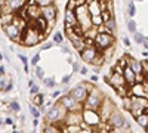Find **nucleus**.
<instances>
[{"label": "nucleus", "instance_id": "36", "mask_svg": "<svg viewBox=\"0 0 148 133\" xmlns=\"http://www.w3.org/2000/svg\"><path fill=\"white\" fill-rule=\"evenodd\" d=\"M6 77L5 76H2V78H0V90H2V93H5L6 92Z\"/></svg>", "mask_w": 148, "mask_h": 133}, {"label": "nucleus", "instance_id": "14", "mask_svg": "<svg viewBox=\"0 0 148 133\" xmlns=\"http://www.w3.org/2000/svg\"><path fill=\"white\" fill-rule=\"evenodd\" d=\"M56 15H58V9L56 6L51 5V6H46V8H42V16L47 21L49 27L51 25H55V21H56Z\"/></svg>", "mask_w": 148, "mask_h": 133}, {"label": "nucleus", "instance_id": "53", "mask_svg": "<svg viewBox=\"0 0 148 133\" xmlns=\"http://www.w3.org/2000/svg\"><path fill=\"white\" fill-rule=\"evenodd\" d=\"M34 84H36V83H34V80H28V87H33Z\"/></svg>", "mask_w": 148, "mask_h": 133}, {"label": "nucleus", "instance_id": "8", "mask_svg": "<svg viewBox=\"0 0 148 133\" xmlns=\"http://www.w3.org/2000/svg\"><path fill=\"white\" fill-rule=\"evenodd\" d=\"M117 110H116V105L111 102L108 98H105V101L102 102V105H101V108H99V115H101V120H102V123H108V120H110V117L113 115L114 113H116Z\"/></svg>", "mask_w": 148, "mask_h": 133}, {"label": "nucleus", "instance_id": "17", "mask_svg": "<svg viewBox=\"0 0 148 133\" xmlns=\"http://www.w3.org/2000/svg\"><path fill=\"white\" fill-rule=\"evenodd\" d=\"M30 0H8L6 5L10 8V10L14 12V14H19V12L27 6V3Z\"/></svg>", "mask_w": 148, "mask_h": 133}, {"label": "nucleus", "instance_id": "30", "mask_svg": "<svg viewBox=\"0 0 148 133\" xmlns=\"http://www.w3.org/2000/svg\"><path fill=\"white\" fill-rule=\"evenodd\" d=\"M43 83H45V86H46V87H51V89L56 86V81L53 80V77H45Z\"/></svg>", "mask_w": 148, "mask_h": 133}, {"label": "nucleus", "instance_id": "33", "mask_svg": "<svg viewBox=\"0 0 148 133\" xmlns=\"http://www.w3.org/2000/svg\"><path fill=\"white\" fill-rule=\"evenodd\" d=\"M127 30L130 33H136V22H135L133 19H129L127 21Z\"/></svg>", "mask_w": 148, "mask_h": 133}, {"label": "nucleus", "instance_id": "46", "mask_svg": "<svg viewBox=\"0 0 148 133\" xmlns=\"http://www.w3.org/2000/svg\"><path fill=\"white\" fill-rule=\"evenodd\" d=\"M123 43H125V46L126 47H129L132 43H130V40H129V37H123Z\"/></svg>", "mask_w": 148, "mask_h": 133}, {"label": "nucleus", "instance_id": "28", "mask_svg": "<svg viewBox=\"0 0 148 133\" xmlns=\"http://www.w3.org/2000/svg\"><path fill=\"white\" fill-rule=\"evenodd\" d=\"M92 24H93L95 27L102 25V24H104V18H102V15H95V16H92Z\"/></svg>", "mask_w": 148, "mask_h": 133}, {"label": "nucleus", "instance_id": "23", "mask_svg": "<svg viewBox=\"0 0 148 133\" xmlns=\"http://www.w3.org/2000/svg\"><path fill=\"white\" fill-rule=\"evenodd\" d=\"M28 110H30V113H31V115H33L34 118H40L42 111H40L39 106H36V105H33V104H28Z\"/></svg>", "mask_w": 148, "mask_h": 133}, {"label": "nucleus", "instance_id": "29", "mask_svg": "<svg viewBox=\"0 0 148 133\" xmlns=\"http://www.w3.org/2000/svg\"><path fill=\"white\" fill-rule=\"evenodd\" d=\"M133 40H135V43L136 44H144V42H145V37L141 34V33H133Z\"/></svg>", "mask_w": 148, "mask_h": 133}, {"label": "nucleus", "instance_id": "25", "mask_svg": "<svg viewBox=\"0 0 148 133\" xmlns=\"http://www.w3.org/2000/svg\"><path fill=\"white\" fill-rule=\"evenodd\" d=\"M79 6H80V5H79L77 0H68L67 5H65V9H68V10H76Z\"/></svg>", "mask_w": 148, "mask_h": 133}, {"label": "nucleus", "instance_id": "45", "mask_svg": "<svg viewBox=\"0 0 148 133\" xmlns=\"http://www.w3.org/2000/svg\"><path fill=\"white\" fill-rule=\"evenodd\" d=\"M5 124H8V126H14V120L9 118V117H6V120H5Z\"/></svg>", "mask_w": 148, "mask_h": 133}, {"label": "nucleus", "instance_id": "5", "mask_svg": "<svg viewBox=\"0 0 148 133\" xmlns=\"http://www.w3.org/2000/svg\"><path fill=\"white\" fill-rule=\"evenodd\" d=\"M68 93H70L77 102H82V104H83V102L86 101V98H88V95H89V83L80 81V83H77L73 89H70Z\"/></svg>", "mask_w": 148, "mask_h": 133}, {"label": "nucleus", "instance_id": "16", "mask_svg": "<svg viewBox=\"0 0 148 133\" xmlns=\"http://www.w3.org/2000/svg\"><path fill=\"white\" fill-rule=\"evenodd\" d=\"M64 25L65 27H77L79 25V19L76 15V10H68L65 9L64 14Z\"/></svg>", "mask_w": 148, "mask_h": 133}, {"label": "nucleus", "instance_id": "19", "mask_svg": "<svg viewBox=\"0 0 148 133\" xmlns=\"http://www.w3.org/2000/svg\"><path fill=\"white\" fill-rule=\"evenodd\" d=\"M123 76H125V80H126V84L127 86H133L135 83H136V74L132 71L130 67H127L125 70V72H123Z\"/></svg>", "mask_w": 148, "mask_h": 133}, {"label": "nucleus", "instance_id": "2", "mask_svg": "<svg viewBox=\"0 0 148 133\" xmlns=\"http://www.w3.org/2000/svg\"><path fill=\"white\" fill-rule=\"evenodd\" d=\"M105 101V96L104 93L98 89V87H93L89 95H88V98H86V101L83 102L84 105V110H92V111H99V108L102 105V102Z\"/></svg>", "mask_w": 148, "mask_h": 133}, {"label": "nucleus", "instance_id": "39", "mask_svg": "<svg viewBox=\"0 0 148 133\" xmlns=\"http://www.w3.org/2000/svg\"><path fill=\"white\" fill-rule=\"evenodd\" d=\"M39 61H40V55L37 53V55H34V56L31 58V65H33V67H36L37 64H39Z\"/></svg>", "mask_w": 148, "mask_h": 133}, {"label": "nucleus", "instance_id": "44", "mask_svg": "<svg viewBox=\"0 0 148 133\" xmlns=\"http://www.w3.org/2000/svg\"><path fill=\"white\" fill-rule=\"evenodd\" d=\"M61 52H62V53H67V55H70V47H67V46H61Z\"/></svg>", "mask_w": 148, "mask_h": 133}, {"label": "nucleus", "instance_id": "58", "mask_svg": "<svg viewBox=\"0 0 148 133\" xmlns=\"http://www.w3.org/2000/svg\"><path fill=\"white\" fill-rule=\"evenodd\" d=\"M147 77H148V76H147Z\"/></svg>", "mask_w": 148, "mask_h": 133}, {"label": "nucleus", "instance_id": "11", "mask_svg": "<svg viewBox=\"0 0 148 133\" xmlns=\"http://www.w3.org/2000/svg\"><path fill=\"white\" fill-rule=\"evenodd\" d=\"M101 52L98 50L96 46H90V47H84V49L80 52V58L82 61L88 62V64H93V61L98 58V55H99Z\"/></svg>", "mask_w": 148, "mask_h": 133}, {"label": "nucleus", "instance_id": "31", "mask_svg": "<svg viewBox=\"0 0 148 133\" xmlns=\"http://www.w3.org/2000/svg\"><path fill=\"white\" fill-rule=\"evenodd\" d=\"M36 77L39 78V80H45V71L39 65H36Z\"/></svg>", "mask_w": 148, "mask_h": 133}, {"label": "nucleus", "instance_id": "26", "mask_svg": "<svg viewBox=\"0 0 148 133\" xmlns=\"http://www.w3.org/2000/svg\"><path fill=\"white\" fill-rule=\"evenodd\" d=\"M34 3L39 8H46V6L53 5V0H34Z\"/></svg>", "mask_w": 148, "mask_h": 133}, {"label": "nucleus", "instance_id": "24", "mask_svg": "<svg viewBox=\"0 0 148 133\" xmlns=\"http://www.w3.org/2000/svg\"><path fill=\"white\" fill-rule=\"evenodd\" d=\"M105 25H107V28L110 30L111 34H114V33L117 31V22H116L114 18H111L110 21H107V22H105Z\"/></svg>", "mask_w": 148, "mask_h": 133}, {"label": "nucleus", "instance_id": "52", "mask_svg": "<svg viewBox=\"0 0 148 133\" xmlns=\"http://www.w3.org/2000/svg\"><path fill=\"white\" fill-rule=\"evenodd\" d=\"M33 126H34V127H37V126H39V118H34V121H33Z\"/></svg>", "mask_w": 148, "mask_h": 133}, {"label": "nucleus", "instance_id": "1", "mask_svg": "<svg viewBox=\"0 0 148 133\" xmlns=\"http://www.w3.org/2000/svg\"><path fill=\"white\" fill-rule=\"evenodd\" d=\"M68 111L61 105L59 102H56L55 105H52L47 110V113L45 114L46 117V124H58V123H64V120L67 117Z\"/></svg>", "mask_w": 148, "mask_h": 133}, {"label": "nucleus", "instance_id": "54", "mask_svg": "<svg viewBox=\"0 0 148 133\" xmlns=\"http://www.w3.org/2000/svg\"><path fill=\"white\" fill-rule=\"evenodd\" d=\"M99 71H101L99 68H93V72H95V74H99Z\"/></svg>", "mask_w": 148, "mask_h": 133}, {"label": "nucleus", "instance_id": "56", "mask_svg": "<svg viewBox=\"0 0 148 133\" xmlns=\"http://www.w3.org/2000/svg\"><path fill=\"white\" fill-rule=\"evenodd\" d=\"M14 133H22V132H16V130H14Z\"/></svg>", "mask_w": 148, "mask_h": 133}, {"label": "nucleus", "instance_id": "55", "mask_svg": "<svg viewBox=\"0 0 148 133\" xmlns=\"http://www.w3.org/2000/svg\"><path fill=\"white\" fill-rule=\"evenodd\" d=\"M142 55H144V56H148V50H144V52H142Z\"/></svg>", "mask_w": 148, "mask_h": 133}, {"label": "nucleus", "instance_id": "49", "mask_svg": "<svg viewBox=\"0 0 148 133\" xmlns=\"http://www.w3.org/2000/svg\"><path fill=\"white\" fill-rule=\"evenodd\" d=\"M90 81H92V83H96V81H98V74L90 76Z\"/></svg>", "mask_w": 148, "mask_h": 133}, {"label": "nucleus", "instance_id": "15", "mask_svg": "<svg viewBox=\"0 0 148 133\" xmlns=\"http://www.w3.org/2000/svg\"><path fill=\"white\" fill-rule=\"evenodd\" d=\"M105 81L108 84H111L114 89L121 87V86H126V80L123 74H119V72H111V77H105Z\"/></svg>", "mask_w": 148, "mask_h": 133}, {"label": "nucleus", "instance_id": "6", "mask_svg": "<svg viewBox=\"0 0 148 133\" xmlns=\"http://www.w3.org/2000/svg\"><path fill=\"white\" fill-rule=\"evenodd\" d=\"M116 43V37L114 34H102V33H98L96 39H95V46L98 47L99 52H104L110 47H113Z\"/></svg>", "mask_w": 148, "mask_h": 133}, {"label": "nucleus", "instance_id": "18", "mask_svg": "<svg viewBox=\"0 0 148 133\" xmlns=\"http://www.w3.org/2000/svg\"><path fill=\"white\" fill-rule=\"evenodd\" d=\"M129 67L132 68V71L135 74H144V67H142V61H138L133 56H129Z\"/></svg>", "mask_w": 148, "mask_h": 133}, {"label": "nucleus", "instance_id": "47", "mask_svg": "<svg viewBox=\"0 0 148 133\" xmlns=\"http://www.w3.org/2000/svg\"><path fill=\"white\" fill-rule=\"evenodd\" d=\"M12 89H14V83L9 81V83H8V86H6V92H10Z\"/></svg>", "mask_w": 148, "mask_h": 133}, {"label": "nucleus", "instance_id": "22", "mask_svg": "<svg viewBox=\"0 0 148 133\" xmlns=\"http://www.w3.org/2000/svg\"><path fill=\"white\" fill-rule=\"evenodd\" d=\"M15 15L16 14H5V15H2V27H5V25H8V24L14 22Z\"/></svg>", "mask_w": 148, "mask_h": 133}, {"label": "nucleus", "instance_id": "37", "mask_svg": "<svg viewBox=\"0 0 148 133\" xmlns=\"http://www.w3.org/2000/svg\"><path fill=\"white\" fill-rule=\"evenodd\" d=\"M39 93H40V87L37 86V84H34L33 87H30V95L34 96V95H39Z\"/></svg>", "mask_w": 148, "mask_h": 133}, {"label": "nucleus", "instance_id": "13", "mask_svg": "<svg viewBox=\"0 0 148 133\" xmlns=\"http://www.w3.org/2000/svg\"><path fill=\"white\" fill-rule=\"evenodd\" d=\"M83 123V111H71L67 114L65 120H64V124L67 127L70 126H80Z\"/></svg>", "mask_w": 148, "mask_h": 133}, {"label": "nucleus", "instance_id": "38", "mask_svg": "<svg viewBox=\"0 0 148 133\" xmlns=\"http://www.w3.org/2000/svg\"><path fill=\"white\" fill-rule=\"evenodd\" d=\"M61 95H62V90H55V92L51 93V98H52V99H59Z\"/></svg>", "mask_w": 148, "mask_h": 133}, {"label": "nucleus", "instance_id": "41", "mask_svg": "<svg viewBox=\"0 0 148 133\" xmlns=\"http://www.w3.org/2000/svg\"><path fill=\"white\" fill-rule=\"evenodd\" d=\"M70 81H71V74L64 76V77H62V80H61V83H62V84H68Z\"/></svg>", "mask_w": 148, "mask_h": 133}, {"label": "nucleus", "instance_id": "9", "mask_svg": "<svg viewBox=\"0 0 148 133\" xmlns=\"http://www.w3.org/2000/svg\"><path fill=\"white\" fill-rule=\"evenodd\" d=\"M83 121L88 124L89 127H96L101 126L102 120L98 111H92V110H83Z\"/></svg>", "mask_w": 148, "mask_h": 133}, {"label": "nucleus", "instance_id": "32", "mask_svg": "<svg viewBox=\"0 0 148 133\" xmlns=\"http://www.w3.org/2000/svg\"><path fill=\"white\" fill-rule=\"evenodd\" d=\"M127 14H129V16H135V14H136V9H135V3H133V0H130V2H129V6H127Z\"/></svg>", "mask_w": 148, "mask_h": 133}, {"label": "nucleus", "instance_id": "7", "mask_svg": "<svg viewBox=\"0 0 148 133\" xmlns=\"http://www.w3.org/2000/svg\"><path fill=\"white\" fill-rule=\"evenodd\" d=\"M58 102L62 105L68 113L77 111V110H79V111H83V110H84V105H83L82 102H77L70 93H65L64 96H61V98L58 99Z\"/></svg>", "mask_w": 148, "mask_h": 133}, {"label": "nucleus", "instance_id": "34", "mask_svg": "<svg viewBox=\"0 0 148 133\" xmlns=\"http://www.w3.org/2000/svg\"><path fill=\"white\" fill-rule=\"evenodd\" d=\"M18 58L21 59L22 64H24V71L28 72V58H27V56H24V55H18Z\"/></svg>", "mask_w": 148, "mask_h": 133}, {"label": "nucleus", "instance_id": "48", "mask_svg": "<svg viewBox=\"0 0 148 133\" xmlns=\"http://www.w3.org/2000/svg\"><path fill=\"white\" fill-rule=\"evenodd\" d=\"M0 74H2V76H5V74H6V70H5V65H3V64L0 65Z\"/></svg>", "mask_w": 148, "mask_h": 133}, {"label": "nucleus", "instance_id": "40", "mask_svg": "<svg viewBox=\"0 0 148 133\" xmlns=\"http://www.w3.org/2000/svg\"><path fill=\"white\" fill-rule=\"evenodd\" d=\"M80 70H82V65L79 62H74L73 64V72H80Z\"/></svg>", "mask_w": 148, "mask_h": 133}, {"label": "nucleus", "instance_id": "3", "mask_svg": "<svg viewBox=\"0 0 148 133\" xmlns=\"http://www.w3.org/2000/svg\"><path fill=\"white\" fill-rule=\"evenodd\" d=\"M42 40V31H39L36 27L30 25L22 31V37H21V44L25 46V47H33L36 44H39Z\"/></svg>", "mask_w": 148, "mask_h": 133}, {"label": "nucleus", "instance_id": "50", "mask_svg": "<svg viewBox=\"0 0 148 133\" xmlns=\"http://www.w3.org/2000/svg\"><path fill=\"white\" fill-rule=\"evenodd\" d=\"M80 74L86 76V74H88V68H86V67H82V70H80Z\"/></svg>", "mask_w": 148, "mask_h": 133}, {"label": "nucleus", "instance_id": "51", "mask_svg": "<svg viewBox=\"0 0 148 133\" xmlns=\"http://www.w3.org/2000/svg\"><path fill=\"white\" fill-rule=\"evenodd\" d=\"M144 47H145V49L148 50V37H145V42H144V44H142Z\"/></svg>", "mask_w": 148, "mask_h": 133}, {"label": "nucleus", "instance_id": "12", "mask_svg": "<svg viewBox=\"0 0 148 133\" xmlns=\"http://www.w3.org/2000/svg\"><path fill=\"white\" fill-rule=\"evenodd\" d=\"M126 121L127 120L125 118V115H123L121 113H119V111H116L113 115L110 117L108 126L111 129H126Z\"/></svg>", "mask_w": 148, "mask_h": 133}, {"label": "nucleus", "instance_id": "21", "mask_svg": "<svg viewBox=\"0 0 148 133\" xmlns=\"http://www.w3.org/2000/svg\"><path fill=\"white\" fill-rule=\"evenodd\" d=\"M31 104L36 105V106H43L45 105V95L43 93H39V95H34L33 99H31Z\"/></svg>", "mask_w": 148, "mask_h": 133}, {"label": "nucleus", "instance_id": "27", "mask_svg": "<svg viewBox=\"0 0 148 133\" xmlns=\"http://www.w3.org/2000/svg\"><path fill=\"white\" fill-rule=\"evenodd\" d=\"M9 110L18 114V113L21 111V105H19L16 101H10V102H9Z\"/></svg>", "mask_w": 148, "mask_h": 133}, {"label": "nucleus", "instance_id": "42", "mask_svg": "<svg viewBox=\"0 0 148 133\" xmlns=\"http://www.w3.org/2000/svg\"><path fill=\"white\" fill-rule=\"evenodd\" d=\"M142 67H144V74L148 76V61H142Z\"/></svg>", "mask_w": 148, "mask_h": 133}, {"label": "nucleus", "instance_id": "43", "mask_svg": "<svg viewBox=\"0 0 148 133\" xmlns=\"http://www.w3.org/2000/svg\"><path fill=\"white\" fill-rule=\"evenodd\" d=\"M52 47V43H45L42 47H40V50H47V49H51Z\"/></svg>", "mask_w": 148, "mask_h": 133}, {"label": "nucleus", "instance_id": "10", "mask_svg": "<svg viewBox=\"0 0 148 133\" xmlns=\"http://www.w3.org/2000/svg\"><path fill=\"white\" fill-rule=\"evenodd\" d=\"M5 34L8 35V37L12 40V42H21V37H22V30L15 25V24H8V25L2 27Z\"/></svg>", "mask_w": 148, "mask_h": 133}, {"label": "nucleus", "instance_id": "20", "mask_svg": "<svg viewBox=\"0 0 148 133\" xmlns=\"http://www.w3.org/2000/svg\"><path fill=\"white\" fill-rule=\"evenodd\" d=\"M135 121H136V124L139 126V127H142L144 130L148 127V113H144V114H141L139 117H136L135 118Z\"/></svg>", "mask_w": 148, "mask_h": 133}, {"label": "nucleus", "instance_id": "4", "mask_svg": "<svg viewBox=\"0 0 148 133\" xmlns=\"http://www.w3.org/2000/svg\"><path fill=\"white\" fill-rule=\"evenodd\" d=\"M76 15H77V19H79V25L84 30V33L88 31L89 28L93 27L92 24V15L89 12V8L88 5H82L76 9Z\"/></svg>", "mask_w": 148, "mask_h": 133}, {"label": "nucleus", "instance_id": "57", "mask_svg": "<svg viewBox=\"0 0 148 133\" xmlns=\"http://www.w3.org/2000/svg\"><path fill=\"white\" fill-rule=\"evenodd\" d=\"M133 2H142V0H133Z\"/></svg>", "mask_w": 148, "mask_h": 133}, {"label": "nucleus", "instance_id": "35", "mask_svg": "<svg viewBox=\"0 0 148 133\" xmlns=\"http://www.w3.org/2000/svg\"><path fill=\"white\" fill-rule=\"evenodd\" d=\"M62 40H64V37H62V34H61V33H55L53 34V43L61 44V43H62Z\"/></svg>", "mask_w": 148, "mask_h": 133}]
</instances>
